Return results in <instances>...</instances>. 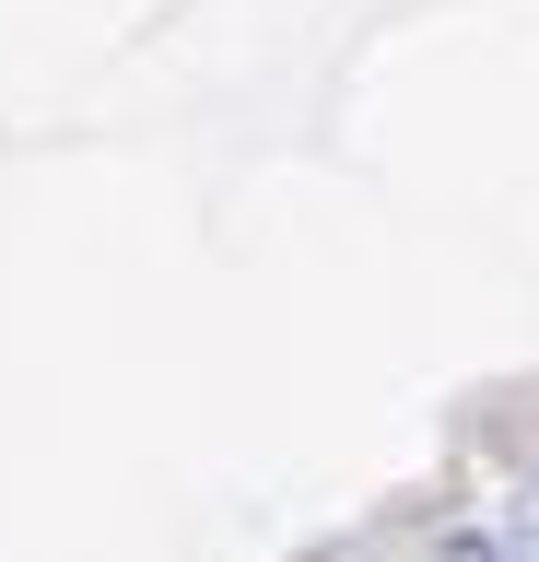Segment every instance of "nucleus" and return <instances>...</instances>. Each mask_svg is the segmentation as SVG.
Wrapping results in <instances>:
<instances>
[{"label":"nucleus","mask_w":539,"mask_h":562,"mask_svg":"<svg viewBox=\"0 0 539 562\" xmlns=\"http://www.w3.org/2000/svg\"><path fill=\"white\" fill-rule=\"evenodd\" d=\"M434 562H516V539H481V527H446V551Z\"/></svg>","instance_id":"obj_1"}]
</instances>
